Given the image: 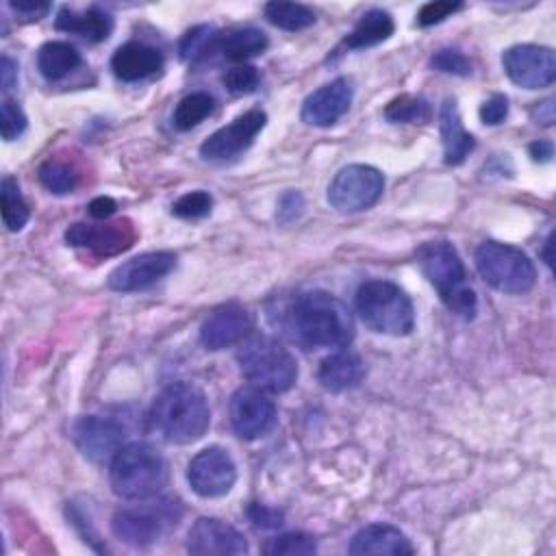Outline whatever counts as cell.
Here are the masks:
<instances>
[{"label": "cell", "mask_w": 556, "mask_h": 556, "mask_svg": "<svg viewBox=\"0 0 556 556\" xmlns=\"http://www.w3.org/2000/svg\"><path fill=\"white\" fill-rule=\"evenodd\" d=\"M276 324L289 341L304 350L345 348L354 337L348 306L326 291H304L278 308Z\"/></svg>", "instance_id": "obj_1"}, {"label": "cell", "mask_w": 556, "mask_h": 556, "mask_svg": "<svg viewBox=\"0 0 556 556\" xmlns=\"http://www.w3.org/2000/svg\"><path fill=\"white\" fill-rule=\"evenodd\" d=\"M150 421L167 441L193 443L208 430L211 410L198 387L172 382L154 397Z\"/></svg>", "instance_id": "obj_2"}, {"label": "cell", "mask_w": 556, "mask_h": 556, "mask_svg": "<svg viewBox=\"0 0 556 556\" xmlns=\"http://www.w3.org/2000/svg\"><path fill=\"white\" fill-rule=\"evenodd\" d=\"M417 263L428 282L437 289L441 302L450 308V313L473 319L478 311V300L467 282L465 265L447 241H426L417 250Z\"/></svg>", "instance_id": "obj_3"}, {"label": "cell", "mask_w": 556, "mask_h": 556, "mask_svg": "<svg viewBox=\"0 0 556 556\" xmlns=\"http://www.w3.org/2000/svg\"><path fill=\"white\" fill-rule=\"evenodd\" d=\"M167 478V463L150 443H126L109 463L111 489L124 500L156 497Z\"/></svg>", "instance_id": "obj_4"}, {"label": "cell", "mask_w": 556, "mask_h": 556, "mask_svg": "<svg viewBox=\"0 0 556 556\" xmlns=\"http://www.w3.org/2000/svg\"><path fill=\"white\" fill-rule=\"evenodd\" d=\"M241 374L267 393H285L298 380V363L293 354L274 337L250 332L237 352Z\"/></svg>", "instance_id": "obj_5"}, {"label": "cell", "mask_w": 556, "mask_h": 556, "mask_svg": "<svg viewBox=\"0 0 556 556\" xmlns=\"http://www.w3.org/2000/svg\"><path fill=\"white\" fill-rule=\"evenodd\" d=\"M356 313L367 328L402 337L415 326V308L404 289L389 280H367L356 291Z\"/></svg>", "instance_id": "obj_6"}, {"label": "cell", "mask_w": 556, "mask_h": 556, "mask_svg": "<svg viewBox=\"0 0 556 556\" xmlns=\"http://www.w3.org/2000/svg\"><path fill=\"white\" fill-rule=\"evenodd\" d=\"M143 504L122 508L111 519L113 534L132 547L154 545L172 526L178 523L182 508L174 500H139Z\"/></svg>", "instance_id": "obj_7"}, {"label": "cell", "mask_w": 556, "mask_h": 556, "mask_svg": "<svg viewBox=\"0 0 556 556\" xmlns=\"http://www.w3.org/2000/svg\"><path fill=\"white\" fill-rule=\"evenodd\" d=\"M476 269L486 285L502 293H526L536 280V269L528 254L500 241H484L476 250Z\"/></svg>", "instance_id": "obj_8"}, {"label": "cell", "mask_w": 556, "mask_h": 556, "mask_svg": "<svg viewBox=\"0 0 556 556\" xmlns=\"http://www.w3.org/2000/svg\"><path fill=\"white\" fill-rule=\"evenodd\" d=\"M384 189L380 169L363 163L339 169L328 185V204L339 213H358L378 202Z\"/></svg>", "instance_id": "obj_9"}, {"label": "cell", "mask_w": 556, "mask_h": 556, "mask_svg": "<svg viewBox=\"0 0 556 556\" xmlns=\"http://www.w3.org/2000/svg\"><path fill=\"white\" fill-rule=\"evenodd\" d=\"M232 430L248 441L261 439L276 428L278 410L267 391L250 384L232 393L228 406Z\"/></svg>", "instance_id": "obj_10"}, {"label": "cell", "mask_w": 556, "mask_h": 556, "mask_svg": "<svg viewBox=\"0 0 556 556\" xmlns=\"http://www.w3.org/2000/svg\"><path fill=\"white\" fill-rule=\"evenodd\" d=\"M502 65L506 76L523 89H541L556 78V56L552 48L519 43L510 46L502 54Z\"/></svg>", "instance_id": "obj_11"}, {"label": "cell", "mask_w": 556, "mask_h": 556, "mask_svg": "<svg viewBox=\"0 0 556 556\" xmlns=\"http://www.w3.org/2000/svg\"><path fill=\"white\" fill-rule=\"evenodd\" d=\"M187 480L200 497H219L232 489L237 480V465L224 447L211 445L189 460Z\"/></svg>", "instance_id": "obj_12"}, {"label": "cell", "mask_w": 556, "mask_h": 556, "mask_svg": "<svg viewBox=\"0 0 556 556\" xmlns=\"http://www.w3.org/2000/svg\"><path fill=\"white\" fill-rule=\"evenodd\" d=\"M126 426L106 415H87L74 424V441L93 463H111V458L126 445Z\"/></svg>", "instance_id": "obj_13"}, {"label": "cell", "mask_w": 556, "mask_h": 556, "mask_svg": "<svg viewBox=\"0 0 556 556\" xmlns=\"http://www.w3.org/2000/svg\"><path fill=\"white\" fill-rule=\"evenodd\" d=\"M267 115L261 109H250L235 117L230 124L215 130L200 146V154L206 161H228L241 152H245L256 135L263 130Z\"/></svg>", "instance_id": "obj_14"}, {"label": "cell", "mask_w": 556, "mask_h": 556, "mask_svg": "<svg viewBox=\"0 0 556 556\" xmlns=\"http://www.w3.org/2000/svg\"><path fill=\"white\" fill-rule=\"evenodd\" d=\"M137 232L128 219L111 224H72L65 230V241L74 248H85L98 256H113L128 250Z\"/></svg>", "instance_id": "obj_15"}, {"label": "cell", "mask_w": 556, "mask_h": 556, "mask_svg": "<svg viewBox=\"0 0 556 556\" xmlns=\"http://www.w3.org/2000/svg\"><path fill=\"white\" fill-rule=\"evenodd\" d=\"M187 549L198 556H239L248 552L245 536L215 517H200L187 534Z\"/></svg>", "instance_id": "obj_16"}, {"label": "cell", "mask_w": 556, "mask_h": 556, "mask_svg": "<svg viewBox=\"0 0 556 556\" xmlns=\"http://www.w3.org/2000/svg\"><path fill=\"white\" fill-rule=\"evenodd\" d=\"M174 265H176V254L172 252H146L117 265L109 274L106 285L109 289L122 291V293L139 291L154 285L163 276H167L174 269Z\"/></svg>", "instance_id": "obj_17"}, {"label": "cell", "mask_w": 556, "mask_h": 556, "mask_svg": "<svg viewBox=\"0 0 556 556\" xmlns=\"http://www.w3.org/2000/svg\"><path fill=\"white\" fill-rule=\"evenodd\" d=\"M354 98V89L352 83L348 78H334L326 85H321L319 89H315L302 104V119L308 126H332L334 122H339Z\"/></svg>", "instance_id": "obj_18"}, {"label": "cell", "mask_w": 556, "mask_h": 556, "mask_svg": "<svg viewBox=\"0 0 556 556\" xmlns=\"http://www.w3.org/2000/svg\"><path fill=\"white\" fill-rule=\"evenodd\" d=\"M252 332V315L239 304L215 308L200 328V341L208 350H224L243 341Z\"/></svg>", "instance_id": "obj_19"}, {"label": "cell", "mask_w": 556, "mask_h": 556, "mask_svg": "<svg viewBox=\"0 0 556 556\" xmlns=\"http://www.w3.org/2000/svg\"><path fill=\"white\" fill-rule=\"evenodd\" d=\"M163 67V54L141 41H128L119 46L111 56L113 74L124 83H135L156 74Z\"/></svg>", "instance_id": "obj_20"}, {"label": "cell", "mask_w": 556, "mask_h": 556, "mask_svg": "<svg viewBox=\"0 0 556 556\" xmlns=\"http://www.w3.org/2000/svg\"><path fill=\"white\" fill-rule=\"evenodd\" d=\"M350 554H389V556H406L413 554V545L402 530L389 523H371L361 528L350 543Z\"/></svg>", "instance_id": "obj_21"}, {"label": "cell", "mask_w": 556, "mask_h": 556, "mask_svg": "<svg viewBox=\"0 0 556 556\" xmlns=\"http://www.w3.org/2000/svg\"><path fill=\"white\" fill-rule=\"evenodd\" d=\"M439 130H441V141H443V156L447 165H460L465 156L473 150L476 141L473 137L465 130L456 100L445 98L439 111Z\"/></svg>", "instance_id": "obj_22"}, {"label": "cell", "mask_w": 556, "mask_h": 556, "mask_svg": "<svg viewBox=\"0 0 556 556\" xmlns=\"http://www.w3.org/2000/svg\"><path fill=\"white\" fill-rule=\"evenodd\" d=\"M365 376V365L358 354L350 350H339L326 356L319 365L317 378L324 389L332 393H341L348 389H354Z\"/></svg>", "instance_id": "obj_23"}, {"label": "cell", "mask_w": 556, "mask_h": 556, "mask_svg": "<svg viewBox=\"0 0 556 556\" xmlns=\"http://www.w3.org/2000/svg\"><path fill=\"white\" fill-rule=\"evenodd\" d=\"M54 26L63 33L78 35V37L96 43V41H104L111 35L113 17L106 11L98 9V7H89V9H83V11L63 7L56 15Z\"/></svg>", "instance_id": "obj_24"}, {"label": "cell", "mask_w": 556, "mask_h": 556, "mask_svg": "<svg viewBox=\"0 0 556 556\" xmlns=\"http://www.w3.org/2000/svg\"><path fill=\"white\" fill-rule=\"evenodd\" d=\"M267 48V35L254 26L230 28L226 33H215L211 54H222L230 61H243L261 54Z\"/></svg>", "instance_id": "obj_25"}, {"label": "cell", "mask_w": 556, "mask_h": 556, "mask_svg": "<svg viewBox=\"0 0 556 556\" xmlns=\"http://www.w3.org/2000/svg\"><path fill=\"white\" fill-rule=\"evenodd\" d=\"M393 35V17L384 9H369L361 15L352 33L345 37L343 46L350 50L371 48L376 43H382Z\"/></svg>", "instance_id": "obj_26"}, {"label": "cell", "mask_w": 556, "mask_h": 556, "mask_svg": "<svg viewBox=\"0 0 556 556\" xmlns=\"http://www.w3.org/2000/svg\"><path fill=\"white\" fill-rule=\"evenodd\" d=\"M80 65V52L67 41H48L37 52V67L48 80H61Z\"/></svg>", "instance_id": "obj_27"}, {"label": "cell", "mask_w": 556, "mask_h": 556, "mask_svg": "<svg viewBox=\"0 0 556 556\" xmlns=\"http://www.w3.org/2000/svg\"><path fill=\"white\" fill-rule=\"evenodd\" d=\"M0 200H2V222L11 232H17L26 226L30 217L28 202L24 200L20 185L13 176H4L0 182Z\"/></svg>", "instance_id": "obj_28"}, {"label": "cell", "mask_w": 556, "mask_h": 556, "mask_svg": "<svg viewBox=\"0 0 556 556\" xmlns=\"http://www.w3.org/2000/svg\"><path fill=\"white\" fill-rule=\"evenodd\" d=\"M265 17L282 30H302L315 22V13L300 2H267Z\"/></svg>", "instance_id": "obj_29"}, {"label": "cell", "mask_w": 556, "mask_h": 556, "mask_svg": "<svg viewBox=\"0 0 556 556\" xmlns=\"http://www.w3.org/2000/svg\"><path fill=\"white\" fill-rule=\"evenodd\" d=\"M215 109V100L204 91H193L185 96L174 109V126L178 130H191L200 122H204Z\"/></svg>", "instance_id": "obj_30"}, {"label": "cell", "mask_w": 556, "mask_h": 556, "mask_svg": "<svg viewBox=\"0 0 556 556\" xmlns=\"http://www.w3.org/2000/svg\"><path fill=\"white\" fill-rule=\"evenodd\" d=\"M384 117L393 124H421L430 117V106L417 96H397L384 106Z\"/></svg>", "instance_id": "obj_31"}, {"label": "cell", "mask_w": 556, "mask_h": 556, "mask_svg": "<svg viewBox=\"0 0 556 556\" xmlns=\"http://www.w3.org/2000/svg\"><path fill=\"white\" fill-rule=\"evenodd\" d=\"M39 180L41 185L52 191V193H70L76 189L78 185V174L72 165H67L65 161H56V159H48L46 163H41L39 167Z\"/></svg>", "instance_id": "obj_32"}, {"label": "cell", "mask_w": 556, "mask_h": 556, "mask_svg": "<svg viewBox=\"0 0 556 556\" xmlns=\"http://www.w3.org/2000/svg\"><path fill=\"white\" fill-rule=\"evenodd\" d=\"M315 552H317L315 539L304 532H285L274 536L265 545V554L269 556H306Z\"/></svg>", "instance_id": "obj_33"}, {"label": "cell", "mask_w": 556, "mask_h": 556, "mask_svg": "<svg viewBox=\"0 0 556 556\" xmlns=\"http://www.w3.org/2000/svg\"><path fill=\"white\" fill-rule=\"evenodd\" d=\"M211 206H213V198L208 191H187L182 193L174 204H172V213L176 217H182V219H198V217H204L211 213Z\"/></svg>", "instance_id": "obj_34"}, {"label": "cell", "mask_w": 556, "mask_h": 556, "mask_svg": "<svg viewBox=\"0 0 556 556\" xmlns=\"http://www.w3.org/2000/svg\"><path fill=\"white\" fill-rule=\"evenodd\" d=\"M224 85L230 93L235 96H243V93H252L258 83H261V74L254 65H248V63H241V65H232L230 70H226L224 74Z\"/></svg>", "instance_id": "obj_35"}, {"label": "cell", "mask_w": 556, "mask_h": 556, "mask_svg": "<svg viewBox=\"0 0 556 556\" xmlns=\"http://www.w3.org/2000/svg\"><path fill=\"white\" fill-rule=\"evenodd\" d=\"M24 130H26V115H24L22 106L15 100L4 98L2 104H0V132H2V139L4 141H13Z\"/></svg>", "instance_id": "obj_36"}, {"label": "cell", "mask_w": 556, "mask_h": 556, "mask_svg": "<svg viewBox=\"0 0 556 556\" xmlns=\"http://www.w3.org/2000/svg\"><path fill=\"white\" fill-rule=\"evenodd\" d=\"M432 67L445 74H456V76H469L471 74V61L460 52V50H439L432 56Z\"/></svg>", "instance_id": "obj_37"}, {"label": "cell", "mask_w": 556, "mask_h": 556, "mask_svg": "<svg viewBox=\"0 0 556 556\" xmlns=\"http://www.w3.org/2000/svg\"><path fill=\"white\" fill-rule=\"evenodd\" d=\"M463 9V2H452V0H434V2H428L419 9V15H417V24L419 26H432V24H439L443 22L445 17L454 15L456 11Z\"/></svg>", "instance_id": "obj_38"}, {"label": "cell", "mask_w": 556, "mask_h": 556, "mask_svg": "<svg viewBox=\"0 0 556 556\" xmlns=\"http://www.w3.org/2000/svg\"><path fill=\"white\" fill-rule=\"evenodd\" d=\"M248 519L256 526V528H263V530H271V528H278L285 523V513L278 510V508H271L267 504H258V502H252L248 506Z\"/></svg>", "instance_id": "obj_39"}, {"label": "cell", "mask_w": 556, "mask_h": 556, "mask_svg": "<svg viewBox=\"0 0 556 556\" xmlns=\"http://www.w3.org/2000/svg\"><path fill=\"white\" fill-rule=\"evenodd\" d=\"M506 115H508V100L502 93H495V96L486 98L480 106V119L486 126L502 124L506 119Z\"/></svg>", "instance_id": "obj_40"}, {"label": "cell", "mask_w": 556, "mask_h": 556, "mask_svg": "<svg viewBox=\"0 0 556 556\" xmlns=\"http://www.w3.org/2000/svg\"><path fill=\"white\" fill-rule=\"evenodd\" d=\"M304 208V200L298 191H287L280 202H278V222L280 224H287V222H293Z\"/></svg>", "instance_id": "obj_41"}, {"label": "cell", "mask_w": 556, "mask_h": 556, "mask_svg": "<svg viewBox=\"0 0 556 556\" xmlns=\"http://www.w3.org/2000/svg\"><path fill=\"white\" fill-rule=\"evenodd\" d=\"M9 7L24 20H41L50 11V2L41 0H11Z\"/></svg>", "instance_id": "obj_42"}, {"label": "cell", "mask_w": 556, "mask_h": 556, "mask_svg": "<svg viewBox=\"0 0 556 556\" xmlns=\"http://www.w3.org/2000/svg\"><path fill=\"white\" fill-rule=\"evenodd\" d=\"M89 215L91 217H96V219H106V217H111L113 213H115V208H117V202L113 200V198H109V195H98V198H93L91 202H89Z\"/></svg>", "instance_id": "obj_43"}, {"label": "cell", "mask_w": 556, "mask_h": 556, "mask_svg": "<svg viewBox=\"0 0 556 556\" xmlns=\"http://www.w3.org/2000/svg\"><path fill=\"white\" fill-rule=\"evenodd\" d=\"M17 83V65L13 59H9L7 54L0 59V85L4 91L13 89V85Z\"/></svg>", "instance_id": "obj_44"}, {"label": "cell", "mask_w": 556, "mask_h": 556, "mask_svg": "<svg viewBox=\"0 0 556 556\" xmlns=\"http://www.w3.org/2000/svg\"><path fill=\"white\" fill-rule=\"evenodd\" d=\"M530 154L534 161H549L554 154V146H552V141L539 139V141L530 143Z\"/></svg>", "instance_id": "obj_45"}, {"label": "cell", "mask_w": 556, "mask_h": 556, "mask_svg": "<svg viewBox=\"0 0 556 556\" xmlns=\"http://www.w3.org/2000/svg\"><path fill=\"white\" fill-rule=\"evenodd\" d=\"M536 113H539V122L545 124V126H549V124L554 122V100L547 98L545 102H541V104L536 106Z\"/></svg>", "instance_id": "obj_46"}, {"label": "cell", "mask_w": 556, "mask_h": 556, "mask_svg": "<svg viewBox=\"0 0 556 556\" xmlns=\"http://www.w3.org/2000/svg\"><path fill=\"white\" fill-rule=\"evenodd\" d=\"M549 248H552V237L545 241V263L552 265V256H549Z\"/></svg>", "instance_id": "obj_47"}]
</instances>
